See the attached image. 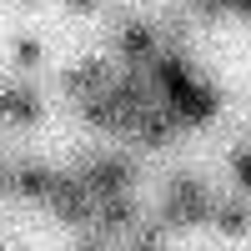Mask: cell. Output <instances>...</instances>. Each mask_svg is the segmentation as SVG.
<instances>
[{
	"mask_svg": "<svg viewBox=\"0 0 251 251\" xmlns=\"http://www.w3.org/2000/svg\"><path fill=\"white\" fill-rule=\"evenodd\" d=\"M211 206H216V191L201 171H171L166 176V191H161V206H156V221L166 231L211 226Z\"/></svg>",
	"mask_w": 251,
	"mask_h": 251,
	"instance_id": "cell-1",
	"label": "cell"
},
{
	"mask_svg": "<svg viewBox=\"0 0 251 251\" xmlns=\"http://www.w3.org/2000/svg\"><path fill=\"white\" fill-rule=\"evenodd\" d=\"M111 80H116V66L106 55H86V60H75L71 71H60V96L66 100H91V96H106L111 91Z\"/></svg>",
	"mask_w": 251,
	"mask_h": 251,
	"instance_id": "cell-2",
	"label": "cell"
},
{
	"mask_svg": "<svg viewBox=\"0 0 251 251\" xmlns=\"http://www.w3.org/2000/svg\"><path fill=\"white\" fill-rule=\"evenodd\" d=\"M40 111H46V91L30 75H15L0 86V126H20L25 131V126L40 121Z\"/></svg>",
	"mask_w": 251,
	"mask_h": 251,
	"instance_id": "cell-3",
	"label": "cell"
},
{
	"mask_svg": "<svg viewBox=\"0 0 251 251\" xmlns=\"http://www.w3.org/2000/svg\"><path fill=\"white\" fill-rule=\"evenodd\" d=\"M161 46H166L161 20H126V25L116 30V55H121V66H136V71H141Z\"/></svg>",
	"mask_w": 251,
	"mask_h": 251,
	"instance_id": "cell-4",
	"label": "cell"
},
{
	"mask_svg": "<svg viewBox=\"0 0 251 251\" xmlns=\"http://www.w3.org/2000/svg\"><path fill=\"white\" fill-rule=\"evenodd\" d=\"M55 176L60 171H50L46 161H5V191L15 201H40V206H46Z\"/></svg>",
	"mask_w": 251,
	"mask_h": 251,
	"instance_id": "cell-5",
	"label": "cell"
},
{
	"mask_svg": "<svg viewBox=\"0 0 251 251\" xmlns=\"http://www.w3.org/2000/svg\"><path fill=\"white\" fill-rule=\"evenodd\" d=\"M211 231H221V236H246L251 231V196H241V191H231V196H216V206H211Z\"/></svg>",
	"mask_w": 251,
	"mask_h": 251,
	"instance_id": "cell-6",
	"label": "cell"
},
{
	"mask_svg": "<svg viewBox=\"0 0 251 251\" xmlns=\"http://www.w3.org/2000/svg\"><path fill=\"white\" fill-rule=\"evenodd\" d=\"M226 171H231V186H236V191L251 196V146H246V141L231 146V156H226Z\"/></svg>",
	"mask_w": 251,
	"mask_h": 251,
	"instance_id": "cell-7",
	"label": "cell"
},
{
	"mask_svg": "<svg viewBox=\"0 0 251 251\" xmlns=\"http://www.w3.org/2000/svg\"><path fill=\"white\" fill-rule=\"evenodd\" d=\"M10 60H15V71H35L40 66V40L35 35H15L10 40Z\"/></svg>",
	"mask_w": 251,
	"mask_h": 251,
	"instance_id": "cell-8",
	"label": "cell"
},
{
	"mask_svg": "<svg viewBox=\"0 0 251 251\" xmlns=\"http://www.w3.org/2000/svg\"><path fill=\"white\" fill-rule=\"evenodd\" d=\"M75 251H116V246H111L106 236H96V231H86V236L75 241Z\"/></svg>",
	"mask_w": 251,
	"mask_h": 251,
	"instance_id": "cell-9",
	"label": "cell"
},
{
	"mask_svg": "<svg viewBox=\"0 0 251 251\" xmlns=\"http://www.w3.org/2000/svg\"><path fill=\"white\" fill-rule=\"evenodd\" d=\"M100 5H106V0H66V10H71V15H96Z\"/></svg>",
	"mask_w": 251,
	"mask_h": 251,
	"instance_id": "cell-10",
	"label": "cell"
},
{
	"mask_svg": "<svg viewBox=\"0 0 251 251\" xmlns=\"http://www.w3.org/2000/svg\"><path fill=\"white\" fill-rule=\"evenodd\" d=\"M241 141H246V146H251V126H246V131H241Z\"/></svg>",
	"mask_w": 251,
	"mask_h": 251,
	"instance_id": "cell-11",
	"label": "cell"
},
{
	"mask_svg": "<svg viewBox=\"0 0 251 251\" xmlns=\"http://www.w3.org/2000/svg\"><path fill=\"white\" fill-rule=\"evenodd\" d=\"M20 5H35V0H20Z\"/></svg>",
	"mask_w": 251,
	"mask_h": 251,
	"instance_id": "cell-12",
	"label": "cell"
},
{
	"mask_svg": "<svg viewBox=\"0 0 251 251\" xmlns=\"http://www.w3.org/2000/svg\"><path fill=\"white\" fill-rule=\"evenodd\" d=\"M0 251H10V246H5V241H0Z\"/></svg>",
	"mask_w": 251,
	"mask_h": 251,
	"instance_id": "cell-13",
	"label": "cell"
}]
</instances>
